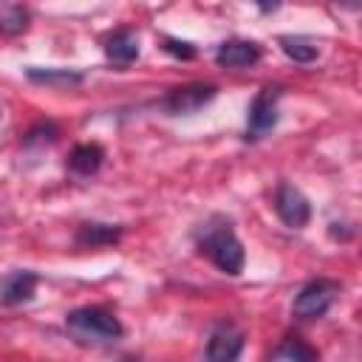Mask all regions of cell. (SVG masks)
Here are the masks:
<instances>
[{
    "label": "cell",
    "instance_id": "cell-1",
    "mask_svg": "<svg viewBox=\"0 0 362 362\" xmlns=\"http://www.w3.org/2000/svg\"><path fill=\"white\" fill-rule=\"evenodd\" d=\"M198 249H201V255H206L223 274H232V277H235V274L243 272V260H246L243 243L238 240V235H235V229H232L229 221L218 218V221L206 223V229H204L201 238H198Z\"/></svg>",
    "mask_w": 362,
    "mask_h": 362
},
{
    "label": "cell",
    "instance_id": "cell-2",
    "mask_svg": "<svg viewBox=\"0 0 362 362\" xmlns=\"http://www.w3.org/2000/svg\"><path fill=\"white\" fill-rule=\"evenodd\" d=\"M65 328L76 342H113L124 334L122 322L113 317V311L102 308V305H85V308H74L65 317Z\"/></svg>",
    "mask_w": 362,
    "mask_h": 362
},
{
    "label": "cell",
    "instance_id": "cell-3",
    "mask_svg": "<svg viewBox=\"0 0 362 362\" xmlns=\"http://www.w3.org/2000/svg\"><path fill=\"white\" fill-rule=\"evenodd\" d=\"M337 294H339V283L322 280V277L320 280H311V283H305L297 291V297L291 303V311H294L297 320H317V317H322L331 308V303L337 300Z\"/></svg>",
    "mask_w": 362,
    "mask_h": 362
},
{
    "label": "cell",
    "instance_id": "cell-4",
    "mask_svg": "<svg viewBox=\"0 0 362 362\" xmlns=\"http://www.w3.org/2000/svg\"><path fill=\"white\" fill-rule=\"evenodd\" d=\"M280 93H283L280 85H266L257 90V96L249 105V119H246V136L249 139H263L266 133L274 130V124L280 119V110H277Z\"/></svg>",
    "mask_w": 362,
    "mask_h": 362
},
{
    "label": "cell",
    "instance_id": "cell-5",
    "mask_svg": "<svg viewBox=\"0 0 362 362\" xmlns=\"http://www.w3.org/2000/svg\"><path fill=\"white\" fill-rule=\"evenodd\" d=\"M215 93H218V88L215 85H204V82L173 88L164 96V110L173 113V116H189V113L201 110L204 105H209L215 99Z\"/></svg>",
    "mask_w": 362,
    "mask_h": 362
},
{
    "label": "cell",
    "instance_id": "cell-6",
    "mask_svg": "<svg viewBox=\"0 0 362 362\" xmlns=\"http://www.w3.org/2000/svg\"><path fill=\"white\" fill-rule=\"evenodd\" d=\"M274 212H277V218H280L286 226L300 229V226H305L308 218H311V204H308V198H305L294 184L283 181V184L277 187V192H274Z\"/></svg>",
    "mask_w": 362,
    "mask_h": 362
},
{
    "label": "cell",
    "instance_id": "cell-7",
    "mask_svg": "<svg viewBox=\"0 0 362 362\" xmlns=\"http://www.w3.org/2000/svg\"><path fill=\"white\" fill-rule=\"evenodd\" d=\"M243 354V331L232 322L218 325L206 339V362H238Z\"/></svg>",
    "mask_w": 362,
    "mask_h": 362
},
{
    "label": "cell",
    "instance_id": "cell-8",
    "mask_svg": "<svg viewBox=\"0 0 362 362\" xmlns=\"http://www.w3.org/2000/svg\"><path fill=\"white\" fill-rule=\"evenodd\" d=\"M40 277L28 269H17L0 280V305H20L34 297Z\"/></svg>",
    "mask_w": 362,
    "mask_h": 362
},
{
    "label": "cell",
    "instance_id": "cell-9",
    "mask_svg": "<svg viewBox=\"0 0 362 362\" xmlns=\"http://www.w3.org/2000/svg\"><path fill=\"white\" fill-rule=\"evenodd\" d=\"M260 59V45L252 40H226L215 51V62L221 68H249Z\"/></svg>",
    "mask_w": 362,
    "mask_h": 362
},
{
    "label": "cell",
    "instance_id": "cell-10",
    "mask_svg": "<svg viewBox=\"0 0 362 362\" xmlns=\"http://www.w3.org/2000/svg\"><path fill=\"white\" fill-rule=\"evenodd\" d=\"M105 57L116 65H130L133 59H139V37L127 28L110 34L105 40Z\"/></svg>",
    "mask_w": 362,
    "mask_h": 362
},
{
    "label": "cell",
    "instance_id": "cell-11",
    "mask_svg": "<svg viewBox=\"0 0 362 362\" xmlns=\"http://www.w3.org/2000/svg\"><path fill=\"white\" fill-rule=\"evenodd\" d=\"M122 238V226H110V223H82L76 232V246L85 249H99V246H113Z\"/></svg>",
    "mask_w": 362,
    "mask_h": 362
},
{
    "label": "cell",
    "instance_id": "cell-12",
    "mask_svg": "<svg viewBox=\"0 0 362 362\" xmlns=\"http://www.w3.org/2000/svg\"><path fill=\"white\" fill-rule=\"evenodd\" d=\"M105 161V150L99 144H76L68 156V167L76 175H93Z\"/></svg>",
    "mask_w": 362,
    "mask_h": 362
},
{
    "label": "cell",
    "instance_id": "cell-13",
    "mask_svg": "<svg viewBox=\"0 0 362 362\" xmlns=\"http://www.w3.org/2000/svg\"><path fill=\"white\" fill-rule=\"evenodd\" d=\"M25 76L31 82H40V85H48V88H74V85L82 82V74L68 71V68H28Z\"/></svg>",
    "mask_w": 362,
    "mask_h": 362
},
{
    "label": "cell",
    "instance_id": "cell-14",
    "mask_svg": "<svg viewBox=\"0 0 362 362\" xmlns=\"http://www.w3.org/2000/svg\"><path fill=\"white\" fill-rule=\"evenodd\" d=\"M277 42H280L283 54H286L288 59H294V62H314V59L320 57L317 42L308 40V37H300V34H283Z\"/></svg>",
    "mask_w": 362,
    "mask_h": 362
},
{
    "label": "cell",
    "instance_id": "cell-15",
    "mask_svg": "<svg viewBox=\"0 0 362 362\" xmlns=\"http://www.w3.org/2000/svg\"><path fill=\"white\" fill-rule=\"evenodd\" d=\"M28 28V8L20 3H0V34H23Z\"/></svg>",
    "mask_w": 362,
    "mask_h": 362
},
{
    "label": "cell",
    "instance_id": "cell-16",
    "mask_svg": "<svg viewBox=\"0 0 362 362\" xmlns=\"http://www.w3.org/2000/svg\"><path fill=\"white\" fill-rule=\"evenodd\" d=\"M280 354H283L286 362H320V354L311 345H305L303 339H288L280 348Z\"/></svg>",
    "mask_w": 362,
    "mask_h": 362
},
{
    "label": "cell",
    "instance_id": "cell-17",
    "mask_svg": "<svg viewBox=\"0 0 362 362\" xmlns=\"http://www.w3.org/2000/svg\"><path fill=\"white\" fill-rule=\"evenodd\" d=\"M54 139H57V127L48 122V124H40V127L28 130L25 139H23V144H28V147H34V144H51Z\"/></svg>",
    "mask_w": 362,
    "mask_h": 362
},
{
    "label": "cell",
    "instance_id": "cell-18",
    "mask_svg": "<svg viewBox=\"0 0 362 362\" xmlns=\"http://www.w3.org/2000/svg\"><path fill=\"white\" fill-rule=\"evenodd\" d=\"M164 48H167L173 57H178V59H192V57H195V48H192L189 42H184V40L167 37V40H164Z\"/></svg>",
    "mask_w": 362,
    "mask_h": 362
},
{
    "label": "cell",
    "instance_id": "cell-19",
    "mask_svg": "<svg viewBox=\"0 0 362 362\" xmlns=\"http://www.w3.org/2000/svg\"><path fill=\"white\" fill-rule=\"evenodd\" d=\"M122 362H139V359H133V356H127V359H122Z\"/></svg>",
    "mask_w": 362,
    "mask_h": 362
}]
</instances>
